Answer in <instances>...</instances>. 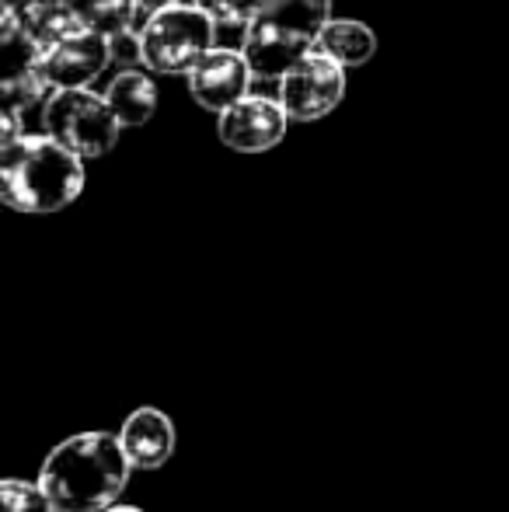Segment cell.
I'll return each instance as SVG.
<instances>
[{"mask_svg":"<svg viewBox=\"0 0 509 512\" xmlns=\"http://www.w3.org/2000/svg\"><path fill=\"white\" fill-rule=\"evenodd\" d=\"M123 443L112 432H77L46 453L39 485L56 512H105L129 485Z\"/></svg>","mask_w":509,"mask_h":512,"instance_id":"cell-1","label":"cell"},{"mask_svg":"<svg viewBox=\"0 0 509 512\" xmlns=\"http://www.w3.org/2000/svg\"><path fill=\"white\" fill-rule=\"evenodd\" d=\"M196 4L203 7L220 28H238L241 32L269 0H196Z\"/></svg>","mask_w":509,"mask_h":512,"instance_id":"cell-16","label":"cell"},{"mask_svg":"<svg viewBox=\"0 0 509 512\" xmlns=\"http://www.w3.org/2000/svg\"><path fill=\"white\" fill-rule=\"evenodd\" d=\"M39 63L53 88H91L112 67L109 35L77 25L67 35H60L56 42H49L42 49Z\"/></svg>","mask_w":509,"mask_h":512,"instance_id":"cell-7","label":"cell"},{"mask_svg":"<svg viewBox=\"0 0 509 512\" xmlns=\"http://www.w3.org/2000/svg\"><path fill=\"white\" fill-rule=\"evenodd\" d=\"M143 28H126L119 35H109L112 46V67L116 70H129V67H143Z\"/></svg>","mask_w":509,"mask_h":512,"instance_id":"cell-17","label":"cell"},{"mask_svg":"<svg viewBox=\"0 0 509 512\" xmlns=\"http://www.w3.org/2000/svg\"><path fill=\"white\" fill-rule=\"evenodd\" d=\"M220 25L196 4H171L164 11H154L143 25V67L150 74L185 77L213 46H217Z\"/></svg>","mask_w":509,"mask_h":512,"instance_id":"cell-4","label":"cell"},{"mask_svg":"<svg viewBox=\"0 0 509 512\" xmlns=\"http://www.w3.org/2000/svg\"><path fill=\"white\" fill-rule=\"evenodd\" d=\"M119 443L133 471H157L175 457V422L161 408H136L119 429Z\"/></svg>","mask_w":509,"mask_h":512,"instance_id":"cell-10","label":"cell"},{"mask_svg":"<svg viewBox=\"0 0 509 512\" xmlns=\"http://www.w3.org/2000/svg\"><path fill=\"white\" fill-rule=\"evenodd\" d=\"M0 512H56L39 481L7 478L0 485Z\"/></svg>","mask_w":509,"mask_h":512,"instance_id":"cell-15","label":"cell"},{"mask_svg":"<svg viewBox=\"0 0 509 512\" xmlns=\"http://www.w3.org/2000/svg\"><path fill=\"white\" fill-rule=\"evenodd\" d=\"M318 49L328 53L335 63L342 67H363L377 56V35L367 21H356V18H332L325 28H321V39Z\"/></svg>","mask_w":509,"mask_h":512,"instance_id":"cell-13","label":"cell"},{"mask_svg":"<svg viewBox=\"0 0 509 512\" xmlns=\"http://www.w3.org/2000/svg\"><path fill=\"white\" fill-rule=\"evenodd\" d=\"M286 126H290V115L279 98L245 95L238 105L220 112L217 136L224 147L238 150V154H265L283 143Z\"/></svg>","mask_w":509,"mask_h":512,"instance_id":"cell-8","label":"cell"},{"mask_svg":"<svg viewBox=\"0 0 509 512\" xmlns=\"http://www.w3.org/2000/svg\"><path fill=\"white\" fill-rule=\"evenodd\" d=\"M276 84L290 122H318L332 115L346 98V67L321 49H311Z\"/></svg>","mask_w":509,"mask_h":512,"instance_id":"cell-6","label":"cell"},{"mask_svg":"<svg viewBox=\"0 0 509 512\" xmlns=\"http://www.w3.org/2000/svg\"><path fill=\"white\" fill-rule=\"evenodd\" d=\"M77 21L102 35H119L126 28H143L150 14L136 0H70Z\"/></svg>","mask_w":509,"mask_h":512,"instance_id":"cell-14","label":"cell"},{"mask_svg":"<svg viewBox=\"0 0 509 512\" xmlns=\"http://www.w3.org/2000/svg\"><path fill=\"white\" fill-rule=\"evenodd\" d=\"M105 512H143V509H136V506H112V509H105Z\"/></svg>","mask_w":509,"mask_h":512,"instance_id":"cell-19","label":"cell"},{"mask_svg":"<svg viewBox=\"0 0 509 512\" xmlns=\"http://www.w3.org/2000/svg\"><path fill=\"white\" fill-rule=\"evenodd\" d=\"M88 185L84 157L49 133H25L0 147V199L28 216L60 213Z\"/></svg>","mask_w":509,"mask_h":512,"instance_id":"cell-2","label":"cell"},{"mask_svg":"<svg viewBox=\"0 0 509 512\" xmlns=\"http://www.w3.org/2000/svg\"><path fill=\"white\" fill-rule=\"evenodd\" d=\"M0 18L18 25L39 49H46L49 42H56L70 28L81 25L70 0H4L0 4Z\"/></svg>","mask_w":509,"mask_h":512,"instance_id":"cell-11","label":"cell"},{"mask_svg":"<svg viewBox=\"0 0 509 512\" xmlns=\"http://www.w3.org/2000/svg\"><path fill=\"white\" fill-rule=\"evenodd\" d=\"M185 81H189V95L196 98V105L220 115L231 105H238L245 95H252L255 74L241 49L213 46L210 53L185 74Z\"/></svg>","mask_w":509,"mask_h":512,"instance_id":"cell-9","label":"cell"},{"mask_svg":"<svg viewBox=\"0 0 509 512\" xmlns=\"http://www.w3.org/2000/svg\"><path fill=\"white\" fill-rule=\"evenodd\" d=\"M105 98H109L112 112L119 115L123 129L147 126L157 112V84L147 67L119 70L109 88H105Z\"/></svg>","mask_w":509,"mask_h":512,"instance_id":"cell-12","label":"cell"},{"mask_svg":"<svg viewBox=\"0 0 509 512\" xmlns=\"http://www.w3.org/2000/svg\"><path fill=\"white\" fill-rule=\"evenodd\" d=\"M42 126L84 161L105 157L123 133V122L112 112L109 98L91 88H56L42 105Z\"/></svg>","mask_w":509,"mask_h":512,"instance_id":"cell-5","label":"cell"},{"mask_svg":"<svg viewBox=\"0 0 509 512\" xmlns=\"http://www.w3.org/2000/svg\"><path fill=\"white\" fill-rule=\"evenodd\" d=\"M136 4H140L147 14H154V11H164V7H171V4H185V0H136Z\"/></svg>","mask_w":509,"mask_h":512,"instance_id":"cell-18","label":"cell"},{"mask_svg":"<svg viewBox=\"0 0 509 512\" xmlns=\"http://www.w3.org/2000/svg\"><path fill=\"white\" fill-rule=\"evenodd\" d=\"M332 18V0H269L241 28V53L255 81H279L293 63L318 49L321 28Z\"/></svg>","mask_w":509,"mask_h":512,"instance_id":"cell-3","label":"cell"}]
</instances>
